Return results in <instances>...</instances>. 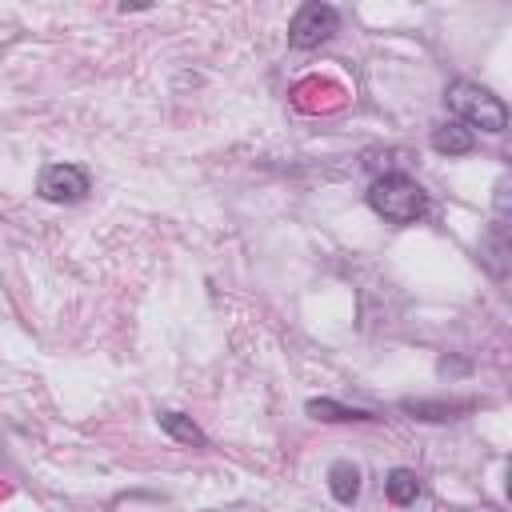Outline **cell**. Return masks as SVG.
I'll return each mask as SVG.
<instances>
[{
  "mask_svg": "<svg viewBox=\"0 0 512 512\" xmlns=\"http://www.w3.org/2000/svg\"><path fill=\"white\" fill-rule=\"evenodd\" d=\"M384 496H388L396 508L416 504V496H420V476H416L412 468H392V472L384 476Z\"/></svg>",
  "mask_w": 512,
  "mask_h": 512,
  "instance_id": "ba28073f",
  "label": "cell"
},
{
  "mask_svg": "<svg viewBox=\"0 0 512 512\" xmlns=\"http://www.w3.org/2000/svg\"><path fill=\"white\" fill-rule=\"evenodd\" d=\"M448 108L456 112L460 124L468 128H480V132H504L508 128V108L500 96H492L484 84L476 80H452L448 92H444Z\"/></svg>",
  "mask_w": 512,
  "mask_h": 512,
  "instance_id": "7a4b0ae2",
  "label": "cell"
},
{
  "mask_svg": "<svg viewBox=\"0 0 512 512\" xmlns=\"http://www.w3.org/2000/svg\"><path fill=\"white\" fill-rule=\"evenodd\" d=\"M328 492H332L336 504H356V496H360V468L348 464V460H336L328 468Z\"/></svg>",
  "mask_w": 512,
  "mask_h": 512,
  "instance_id": "52a82bcc",
  "label": "cell"
},
{
  "mask_svg": "<svg viewBox=\"0 0 512 512\" xmlns=\"http://www.w3.org/2000/svg\"><path fill=\"white\" fill-rule=\"evenodd\" d=\"M432 148H436L440 156H468V152L476 148V136H472L468 124H460V120H444V124L432 128Z\"/></svg>",
  "mask_w": 512,
  "mask_h": 512,
  "instance_id": "8992f818",
  "label": "cell"
},
{
  "mask_svg": "<svg viewBox=\"0 0 512 512\" xmlns=\"http://www.w3.org/2000/svg\"><path fill=\"white\" fill-rule=\"evenodd\" d=\"M368 204L376 216H384L388 224H416L424 212H428V192L404 176V172H392V176H376L372 188H368Z\"/></svg>",
  "mask_w": 512,
  "mask_h": 512,
  "instance_id": "6da1fadb",
  "label": "cell"
},
{
  "mask_svg": "<svg viewBox=\"0 0 512 512\" xmlns=\"http://www.w3.org/2000/svg\"><path fill=\"white\" fill-rule=\"evenodd\" d=\"M340 28V12L332 4H320V0H308L296 8V16L288 20V44L308 52L316 44H324L332 32Z\"/></svg>",
  "mask_w": 512,
  "mask_h": 512,
  "instance_id": "3957f363",
  "label": "cell"
},
{
  "mask_svg": "<svg viewBox=\"0 0 512 512\" xmlns=\"http://www.w3.org/2000/svg\"><path fill=\"white\" fill-rule=\"evenodd\" d=\"M404 412H412L416 420H456V412H468L472 400H404Z\"/></svg>",
  "mask_w": 512,
  "mask_h": 512,
  "instance_id": "9c48e42d",
  "label": "cell"
},
{
  "mask_svg": "<svg viewBox=\"0 0 512 512\" xmlns=\"http://www.w3.org/2000/svg\"><path fill=\"white\" fill-rule=\"evenodd\" d=\"M308 416H312V420H328V424H340V420H376V412H368V408H348V404H336V400H328V396L308 400Z\"/></svg>",
  "mask_w": 512,
  "mask_h": 512,
  "instance_id": "30bf717a",
  "label": "cell"
},
{
  "mask_svg": "<svg viewBox=\"0 0 512 512\" xmlns=\"http://www.w3.org/2000/svg\"><path fill=\"white\" fill-rule=\"evenodd\" d=\"M88 188H92V180L80 164H48L36 180V192L48 204H76V200L88 196Z\"/></svg>",
  "mask_w": 512,
  "mask_h": 512,
  "instance_id": "277c9868",
  "label": "cell"
},
{
  "mask_svg": "<svg viewBox=\"0 0 512 512\" xmlns=\"http://www.w3.org/2000/svg\"><path fill=\"white\" fill-rule=\"evenodd\" d=\"M156 420H160V428H164L172 440L192 444V448H208V436H204V432L192 424V416H184V412H160Z\"/></svg>",
  "mask_w": 512,
  "mask_h": 512,
  "instance_id": "8fae6325",
  "label": "cell"
},
{
  "mask_svg": "<svg viewBox=\"0 0 512 512\" xmlns=\"http://www.w3.org/2000/svg\"><path fill=\"white\" fill-rule=\"evenodd\" d=\"M508 220H496L492 216V224L484 228V236H480V260H484V268L496 276V280H504L508 276Z\"/></svg>",
  "mask_w": 512,
  "mask_h": 512,
  "instance_id": "5b68a950",
  "label": "cell"
}]
</instances>
